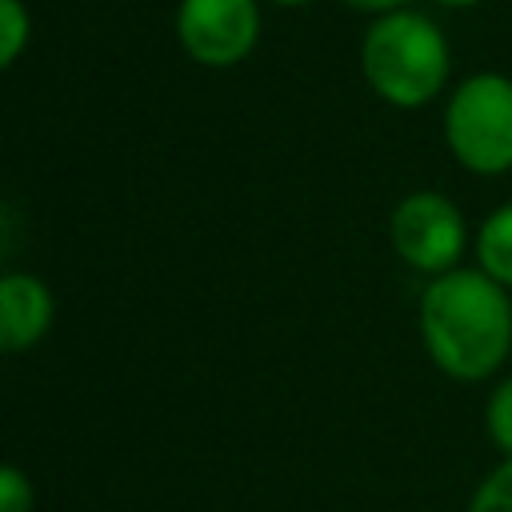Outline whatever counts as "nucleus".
Segmentation results:
<instances>
[{
	"instance_id": "8",
	"label": "nucleus",
	"mask_w": 512,
	"mask_h": 512,
	"mask_svg": "<svg viewBox=\"0 0 512 512\" xmlns=\"http://www.w3.org/2000/svg\"><path fill=\"white\" fill-rule=\"evenodd\" d=\"M32 40V16L24 0H0V64L12 68Z\"/></svg>"
},
{
	"instance_id": "1",
	"label": "nucleus",
	"mask_w": 512,
	"mask_h": 512,
	"mask_svg": "<svg viewBox=\"0 0 512 512\" xmlns=\"http://www.w3.org/2000/svg\"><path fill=\"white\" fill-rule=\"evenodd\" d=\"M416 324L428 360L448 380H488L512 356V296L480 264L428 276Z\"/></svg>"
},
{
	"instance_id": "4",
	"label": "nucleus",
	"mask_w": 512,
	"mask_h": 512,
	"mask_svg": "<svg viewBox=\"0 0 512 512\" xmlns=\"http://www.w3.org/2000/svg\"><path fill=\"white\" fill-rule=\"evenodd\" d=\"M388 240L404 268L420 276H440L460 264L468 244V224L452 196L436 188H416L400 196L396 208L388 212Z\"/></svg>"
},
{
	"instance_id": "10",
	"label": "nucleus",
	"mask_w": 512,
	"mask_h": 512,
	"mask_svg": "<svg viewBox=\"0 0 512 512\" xmlns=\"http://www.w3.org/2000/svg\"><path fill=\"white\" fill-rule=\"evenodd\" d=\"M468 512H512V456H504L472 492Z\"/></svg>"
},
{
	"instance_id": "9",
	"label": "nucleus",
	"mask_w": 512,
	"mask_h": 512,
	"mask_svg": "<svg viewBox=\"0 0 512 512\" xmlns=\"http://www.w3.org/2000/svg\"><path fill=\"white\" fill-rule=\"evenodd\" d=\"M484 428H488V440L500 448V456H512V376H504L488 404H484Z\"/></svg>"
},
{
	"instance_id": "6",
	"label": "nucleus",
	"mask_w": 512,
	"mask_h": 512,
	"mask_svg": "<svg viewBox=\"0 0 512 512\" xmlns=\"http://www.w3.org/2000/svg\"><path fill=\"white\" fill-rule=\"evenodd\" d=\"M56 320L52 292L32 272H4L0 276V348L4 352H28L36 348Z\"/></svg>"
},
{
	"instance_id": "3",
	"label": "nucleus",
	"mask_w": 512,
	"mask_h": 512,
	"mask_svg": "<svg viewBox=\"0 0 512 512\" xmlns=\"http://www.w3.org/2000/svg\"><path fill=\"white\" fill-rule=\"evenodd\" d=\"M444 144L476 176L512 172V76L472 72L444 104Z\"/></svg>"
},
{
	"instance_id": "7",
	"label": "nucleus",
	"mask_w": 512,
	"mask_h": 512,
	"mask_svg": "<svg viewBox=\"0 0 512 512\" xmlns=\"http://www.w3.org/2000/svg\"><path fill=\"white\" fill-rule=\"evenodd\" d=\"M476 264L512 292V200L492 208L476 232Z\"/></svg>"
},
{
	"instance_id": "5",
	"label": "nucleus",
	"mask_w": 512,
	"mask_h": 512,
	"mask_svg": "<svg viewBox=\"0 0 512 512\" xmlns=\"http://www.w3.org/2000/svg\"><path fill=\"white\" fill-rule=\"evenodd\" d=\"M260 0H180L176 40L204 68H236L260 44Z\"/></svg>"
},
{
	"instance_id": "13",
	"label": "nucleus",
	"mask_w": 512,
	"mask_h": 512,
	"mask_svg": "<svg viewBox=\"0 0 512 512\" xmlns=\"http://www.w3.org/2000/svg\"><path fill=\"white\" fill-rule=\"evenodd\" d=\"M440 8H476V4H484V0H436Z\"/></svg>"
},
{
	"instance_id": "11",
	"label": "nucleus",
	"mask_w": 512,
	"mask_h": 512,
	"mask_svg": "<svg viewBox=\"0 0 512 512\" xmlns=\"http://www.w3.org/2000/svg\"><path fill=\"white\" fill-rule=\"evenodd\" d=\"M36 508V484L24 476L20 464L0 468V512H32Z\"/></svg>"
},
{
	"instance_id": "14",
	"label": "nucleus",
	"mask_w": 512,
	"mask_h": 512,
	"mask_svg": "<svg viewBox=\"0 0 512 512\" xmlns=\"http://www.w3.org/2000/svg\"><path fill=\"white\" fill-rule=\"evenodd\" d=\"M268 4H280V8H304V4H312V0H268Z\"/></svg>"
},
{
	"instance_id": "2",
	"label": "nucleus",
	"mask_w": 512,
	"mask_h": 512,
	"mask_svg": "<svg viewBox=\"0 0 512 512\" xmlns=\"http://www.w3.org/2000/svg\"><path fill=\"white\" fill-rule=\"evenodd\" d=\"M360 72L384 104L424 108L448 88L452 76L448 36L432 16L408 4L380 12L360 36Z\"/></svg>"
},
{
	"instance_id": "12",
	"label": "nucleus",
	"mask_w": 512,
	"mask_h": 512,
	"mask_svg": "<svg viewBox=\"0 0 512 512\" xmlns=\"http://www.w3.org/2000/svg\"><path fill=\"white\" fill-rule=\"evenodd\" d=\"M344 4H352V8H360V12H372V16H380V12L404 8L408 0H344Z\"/></svg>"
}]
</instances>
